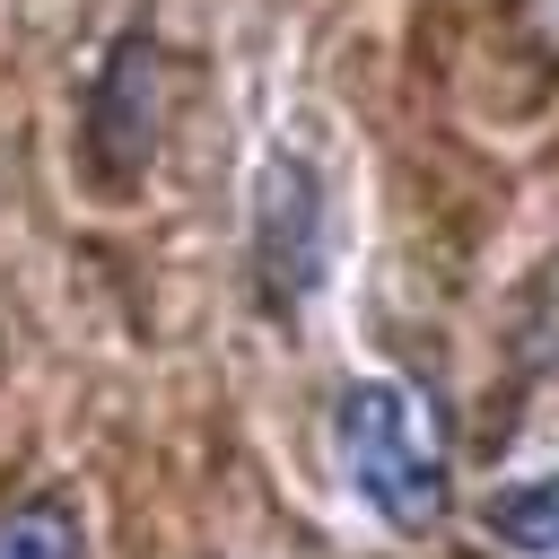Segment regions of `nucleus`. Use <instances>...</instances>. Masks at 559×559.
I'll return each instance as SVG.
<instances>
[{
  "label": "nucleus",
  "mask_w": 559,
  "mask_h": 559,
  "mask_svg": "<svg viewBox=\"0 0 559 559\" xmlns=\"http://www.w3.org/2000/svg\"><path fill=\"white\" fill-rule=\"evenodd\" d=\"M489 533L515 542V550H559V472L498 489V498H489Z\"/></svg>",
  "instance_id": "39448f33"
},
{
  "label": "nucleus",
  "mask_w": 559,
  "mask_h": 559,
  "mask_svg": "<svg viewBox=\"0 0 559 559\" xmlns=\"http://www.w3.org/2000/svg\"><path fill=\"white\" fill-rule=\"evenodd\" d=\"M515 26L533 35L542 61H559V0H515Z\"/></svg>",
  "instance_id": "423d86ee"
},
{
  "label": "nucleus",
  "mask_w": 559,
  "mask_h": 559,
  "mask_svg": "<svg viewBox=\"0 0 559 559\" xmlns=\"http://www.w3.org/2000/svg\"><path fill=\"white\" fill-rule=\"evenodd\" d=\"M314 236H323L314 183L297 166H271V183H262V280H271V306H297L314 288Z\"/></svg>",
  "instance_id": "7ed1b4c3"
},
{
  "label": "nucleus",
  "mask_w": 559,
  "mask_h": 559,
  "mask_svg": "<svg viewBox=\"0 0 559 559\" xmlns=\"http://www.w3.org/2000/svg\"><path fill=\"white\" fill-rule=\"evenodd\" d=\"M332 437H341V472L349 489L393 524V533H428L445 515V428L437 402L411 384H349L332 402Z\"/></svg>",
  "instance_id": "f257e3e1"
},
{
  "label": "nucleus",
  "mask_w": 559,
  "mask_h": 559,
  "mask_svg": "<svg viewBox=\"0 0 559 559\" xmlns=\"http://www.w3.org/2000/svg\"><path fill=\"white\" fill-rule=\"evenodd\" d=\"M148 140H157V44L131 35V44H114V61L87 96V148L114 183H131L148 166Z\"/></svg>",
  "instance_id": "f03ea898"
},
{
  "label": "nucleus",
  "mask_w": 559,
  "mask_h": 559,
  "mask_svg": "<svg viewBox=\"0 0 559 559\" xmlns=\"http://www.w3.org/2000/svg\"><path fill=\"white\" fill-rule=\"evenodd\" d=\"M0 559H87V542H79V507L52 498V489L0 507Z\"/></svg>",
  "instance_id": "20e7f679"
}]
</instances>
